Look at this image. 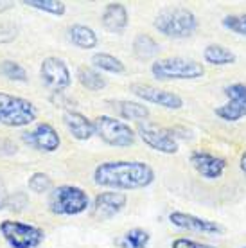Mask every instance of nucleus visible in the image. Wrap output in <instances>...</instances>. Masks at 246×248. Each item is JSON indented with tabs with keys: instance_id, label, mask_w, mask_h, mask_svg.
Returning a JSON list of instances; mask_svg holds the SVG:
<instances>
[{
	"instance_id": "nucleus-1",
	"label": "nucleus",
	"mask_w": 246,
	"mask_h": 248,
	"mask_svg": "<svg viewBox=\"0 0 246 248\" xmlns=\"http://www.w3.org/2000/svg\"><path fill=\"white\" fill-rule=\"evenodd\" d=\"M154 182L153 168L140 160H111L99 164L93 171V184L113 191L144 189Z\"/></svg>"
},
{
	"instance_id": "nucleus-2",
	"label": "nucleus",
	"mask_w": 246,
	"mask_h": 248,
	"mask_svg": "<svg viewBox=\"0 0 246 248\" xmlns=\"http://www.w3.org/2000/svg\"><path fill=\"white\" fill-rule=\"evenodd\" d=\"M154 29L167 38L184 40L198 31L200 20L187 7H166L154 16Z\"/></svg>"
},
{
	"instance_id": "nucleus-3",
	"label": "nucleus",
	"mask_w": 246,
	"mask_h": 248,
	"mask_svg": "<svg viewBox=\"0 0 246 248\" xmlns=\"http://www.w3.org/2000/svg\"><path fill=\"white\" fill-rule=\"evenodd\" d=\"M36 108L31 101L0 92V124L7 128H24L36 121Z\"/></svg>"
},
{
	"instance_id": "nucleus-4",
	"label": "nucleus",
	"mask_w": 246,
	"mask_h": 248,
	"mask_svg": "<svg viewBox=\"0 0 246 248\" xmlns=\"http://www.w3.org/2000/svg\"><path fill=\"white\" fill-rule=\"evenodd\" d=\"M90 207V198L81 187L60 186L50 192L49 209L58 216H77Z\"/></svg>"
},
{
	"instance_id": "nucleus-5",
	"label": "nucleus",
	"mask_w": 246,
	"mask_h": 248,
	"mask_svg": "<svg viewBox=\"0 0 246 248\" xmlns=\"http://www.w3.org/2000/svg\"><path fill=\"white\" fill-rule=\"evenodd\" d=\"M151 74L160 81L169 79H198L205 74L203 63L185 58H164L151 65Z\"/></svg>"
},
{
	"instance_id": "nucleus-6",
	"label": "nucleus",
	"mask_w": 246,
	"mask_h": 248,
	"mask_svg": "<svg viewBox=\"0 0 246 248\" xmlns=\"http://www.w3.org/2000/svg\"><path fill=\"white\" fill-rule=\"evenodd\" d=\"M93 128H95V135L108 146L113 148H128L133 146L137 139L135 130L126 124L124 121H119L110 115H99L93 121Z\"/></svg>"
},
{
	"instance_id": "nucleus-7",
	"label": "nucleus",
	"mask_w": 246,
	"mask_h": 248,
	"mask_svg": "<svg viewBox=\"0 0 246 248\" xmlns=\"http://www.w3.org/2000/svg\"><path fill=\"white\" fill-rule=\"evenodd\" d=\"M0 234L11 248H36L45 239V232L40 227L22 221H11V219L0 223Z\"/></svg>"
},
{
	"instance_id": "nucleus-8",
	"label": "nucleus",
	"mask_w": 246,
	"mask_h": 248,
	"mask_svg": "<svg viewBox=\"0 0 246 248\" xmlns=\"http://www.w3.org/2000/svg\"><path fill=\"white\" fill-rule=\"evenodd\" d=\"M137 133L140 135L142 142L148 148L154 149L158 153H164V155L178 153V140L174 137V130H171V128H164V126H158L154 123L144 121V123H138Z\"/></svg>"
},
{
	"instance_id": "nucleus-9",
	"label": "nucleus",
	"mask_w": 246,
	"mask_h": 248,
	"mask_svg": "<svg viewBox=\"0 0 246 248\" xmlns=\"http://www.w3.org/2000/svg\"><path fill=\"white\" fill-rule=\"evenodd\" d=\"M223 93L227 95L228 101L215 108V117H219L225 123H237L246 117V83L227 85L223 88Z\"/></svg>"
},
{
	"instance_id": "nucleus-10",
	"label": "nucleus",
	"mask_w": 246,
	"mask_h": 248,
	"mask_svg": "<svg viewBox=\"0 0 246 248\" xmlns=\"http://www.w3.org/2000/svg\"><path fill=\"white\" fill-rule=\"evenodd\" d=\"M40 76H42L45 87L52 90L54 93L67 90L70 87V83H72V76H70L67 63L54 56H49L43 60L42 67H40Z\"/></svg>"
},
{
	"instance_id": "nucleus-11",
	"label": "nucleus",
	"mask_w": 246,
	"mask_h": 248,
	"mask_svg": "<svg viewBox=\"0 0 246 248\" xmlns=\"http://www.w3.org/2000/svg\"><path fill=\"white\" fill-rule=\"evenodd\" d=\"M129 90L138 99L146 101V103H153V105L164 106L167 110H180L184 106V99L178 93L169 92V90H162L153 85H146V83H131Z\"/></svg>"
},
{
	"instance_id": "nucleus-12",
	"label": "nucleus",
	"mask_w": 246,
	"mask_h": 248,
	"mask_svg": "<svg viewBox=\"0 0 246 248\" xmlns=\"http://www.w3.org/2000/svg\"><path fill=\"white\" fill-rule=\"evenodd\" d=\"M169 221L174 227L184 230H191V232H200V234H214V236H221L225 234V227L215 223L212 219L201 216H194V214H187V212L174 211L169 214Z\"/></svg>"
},
{
	"instance_id": "nucleus-13",
	"label": "nucleus",
	"mask_w": 246,
	"mask_h": 248,
	"mask_svg": "<svg viewBox=\"0 0 246 248\" xmlns=\"http://www.w3.org/2000/svg\"><path fill=\"white\" fill-rule=\"evenodd\" d=\"M22 140L27 146H31V148L38 149V151H45V153H52L62 144V139L58 135V131L49 123H40L32 131L22 133Z\"/></svg>"
},
{
	"instance_id": "nucleus-14",
	"label": "nucleus",
	"mask_w": 246,
	"mask_h": 248,
	"mask_svg": "<svg viewBox=\"0 0 246 248\" xmlns=\"http://www.w3.org/2000/svg\"><path fill=\"white\" fill-rule=\"evenodd\" d=\"M128 203V196L119 191H105L99 192L92 205V217L105 221L123 211Z\"/></svg>"
},
{
	"instance_id": "nucleus-15",
	"label": "nucleus",
	"mask_w": 246,
	"mask_h": 248,
	"mask_svg": "<svg viewBox=\"0 0 246 248\" xmlns=\"http://www.w3.org/2000/svg\"><path fill=\"white\" fill-rule=\"evenodd\" d=\"M191 164L194 171L205 180H217L221 178L225 169H227V160L221 156H215L209 151H192Z\"/></svg>"
},
{
	"instance_id": "nucleus-16",
	"label": "nucleus",
	"mask_w": 246,
	"mask_h": 248,
	"mask_svg": "<svg viewBox=\"0 0 246 248\" xmlns=\"http://www.w3.org/2000/svg\"><path fill=\"white\" fill-rule=\"evenodd\" d=\"M101 24L111 34H123L128 29V24H129V15L126 6L121 4V2H110V4H106L103 16H101Z\"/></svg>"
},
{
	"instance_id": "nucleus-17",
	"label": "nucleus",
	"mask_w": 246,
	"mask_h": 248,
	"mask_svg": "<svg viewBox=\"0 0 246 248\" xmlns=\"http://www.w3.org/2000/svg\"><path fill=\"white\" fill-rule=\"evenodd\" d=\"M63 123L76 140H88L92 135H95L93 121H90L86 115L79 112H72V110L65 112L63 113Z\"/></svg>"
},
{
	"instance_id": "nucleus-18",
	"label": "nucleus",
	"mask_w": 246,
	"mask_h": 248,
	"mask_svg": "<svg viewBox=\"0 0 246 248\" xmlns=\"http://www.w3.org/2000/svg\"><path fill=\"white\" fill-rule=\"evenodd\" d=\"M106 105L110 106L119 117L126 119V121H146L149 117V108L148 106L135 103V101H126V99H115V101H106Z\"/></svg>"
},
{
	"instance_id": "nucleus-19",
	"label": "nucleus",
	"mask_w": 246,
	"mask_h": 248,
	"mask_svg": "<svg viewBox=\"0 0 246 248\" xmlns=\"http://www.w3.org/2000/svg\"><path fill=\"white\" fill-rule=\"evenodd\" d=\"M203 60L209 65L214 67H225V65H234L237 63V56L234 50H230L225 45L219 44H210L203 50Z\"/></svg>"
},
{
	"instance_id": "nucleus-20",
	"label": "nucleus",
	"mask_w": 246,
	"mask_h": 248,
	"mask_svg": "<svg viewBox=\"0 0 246 248\" xmlns=\"http://www.w3.org/2000/svg\"><path fill=\"white\" fill-rule=\"evenodd\" d=\"M68 38L70 42L79 49H95L99 44V38L92 27L83 24H74L68 27Z\"/></svg>"
},
{
	"instance_id": "nucleus-21",
	"label": "nucleus",
	"mask_w": 246,
	"mask_h": 248,
	"mask_svg": "<svg viewBox=\"0 0 246 248\" xmlns=\"http://www.w3.org/2000/svg\"><path fill=\"white\" fill-rule=\"evenodd\" d=\"M160 52V45L149 34H137L133 40V56L140 62H148Z\"/></svg>"
},
{
	"instance_id": "nucleus-22",
	"label": "nucleus",
	"mask_w": 246,
	"mask_h": 248,
	"mask_svg": "<svg viewBox=\"0 0 246 248\" xmlns=\"http://www.w3.org/2000/svg\"><path fill=\"white\" fill-rule=\"evenodd\" d=\"M77 81L81 83V87H85L86 90H92V92H99L106 87L105 76L92 67L77 68Z\"/></svg>"
},
{
	"instance_id": "nucleus-23",
	"label": "nucleus",
	"mask_w": 246,
	"mask_h": 248,
	"mask_svg": "<svg viewBox=\"0 0 246 248\" xmlns=\"http://www.w3.org/2000/svg\"><path fill=\"white\" fill-rule=\"evenodd\" d=\"M92 63L95 68L105 70V72H111V74L126 72V65L119 58H115L113 54H108V52H95L92 56Z\"/></svg>"
},
{
	"instance_id": "nucleus-24",
	"label": "nucleus",
	"mask_w": 246,
	"mask_h": 248,
	"mask_svg": "<svg viewBox=\"0 0 246 248\" xmlns=\"http://www.w3.org/2000/svg\"><path fill=\"white\" fill-rule=\"evenodd\" d=\"M149 236L148 230L144 229H131L121 239V247L123 248H148L149 245Z\"/></svg>"
},
{
	"instance_id": "nucleus-25",
	"label": "nucleus",
	"mask_w": 246,
	"mask_h": 248,
	"mask_svg": "<svg viewBox=\"0 0 246 248\" xmlns=\"http://www.w3.org/2000/svg\"><path fill=\"white\" fill-rule=\"evenodd\" d=\"M0 74L7 78L9 81H18V83H24L27 81V72L25 68L20 65V63L13 62V60H4L0 62Z\"/></svg>"
},
{
	"instance_id": "nucleus-26",
	"label": "nucleus",
	"mask_w": 246,
	"mask_h": 248,
	"mask_svg": "<svg viewBox=\"0 0 246 248\" xmlns=\"http://www.w3.org/2000/svg\"><path fill=\"white\" fill-rule=\"evenodd\" d=\"M24 4L29 7H34V9H40V11L56 15V16H62L67 11L65 4L58 2V0H24Z\"/></svg>"
},
{
	"instance_id": "nucleus-27",
	"label": "nucleus",
	"mask_w": 246,
	"mask_h": 248,
	"mask_svg": "<svg viewBox=\"0 0 246 248\" xmlns=\"http://www.w3.org/2000/svg\"><path fill=\"white\" fill-rule=\"evenodd\" d=\"M221 25L227 31L246 38V13H241V15H227L221 20Z\"/></svg>"
},
{
	"instance_id": "nucleus-28",
	"label": "nucleus",
	"mask_w": 246,
	"mask_h": 248,
	"mask_svg": "<svg viewBox=\"0 0 246 248\" xmlns=\"http://www.w3.org/2000/svg\"><path fill=\"white\" fill-rule=\"evenodd\" d=\"M27 186H29V189H31L32 192L43 194V192H49L50 189H52V180H50L49 174H45V173H32L31 176H29Z\"/></svg>"
},
{
	"instance_id": "nucleus-29",
	"label": "nucleus",
	"mask_w": 246,
	"mask_h": 248,
	"mask_svg": "<svg viewBox=\"0 0 246 248\" xmlns=\"http://www.w3.org/2000/svg\"><path fill=\"white\" fill-rule=\"evenodd\" d=\"M27 205H29V196L22 191H16L15 194H9L6 209L11 212H22Z\"/></svg>"
},
{
	"instance_id": "nucleus-30",
	"label": "nucleus",
	"mask_w": 246,
	"mask_h": 248,
	"mask_svg": "<svg viewBox=\"0 0 246 248\" xmlns=\"http://www.w3.org/2000/svg\"><path fill=\"white\" fill-rule=\"evenodd\" d=\"M18 36V27L13 22H0V44H11Z\"/></svg>"
},
{
	"instance_id": "nucleus-31",
	"label": "nucleus",
	"mask_w": 246,
	"mask_h": 248,
	"mask_svg": "<svg viewBox=\"0 0 246 248\" xmlns=\"http://www.w3.org/2000/svg\"><path fill=\"white\" fill-rule=\"evenodd\" d=\"M171 248H215V247L207 245V243L192 241V239H187V237H178V239L172 241Z\"/></svg>"
},
{
	"instance_id": "nucleus-32",
	"label": "nucleus",
	"mask_w": 246,
	"mask_h": 248,
	"mask_svg": "<svg viewBox=\"0 0 246 248\" xmlns=\"http://www.w3.org/2000/svg\"><path fill=\"white\" fill-rule=\"evenodd\" d=\"M7 198H9V192H7V187L0 176V211H4L7 205Z\"/></svg>"
},
{
	"instance_id": "nucleus-33",
	"label": "nucleus",
	"mask_w": 246,
	"mask_h": 248,
	"mask_svg": "<svg viewBox=\"0 0 246 248\" xmlns=\"http://www.w3.org/2000/svg\"><path fill=\"white\" fill-rule=\"evenodd\" d=\"M13 7H15V2H0V13L9 11Z\"/></svg>"
},
{
	"instance_id": "nucleus-34",
	"label": "nucleus",
	"mask_w": 246,
	"mask_h": 248,
	"mask_svg": "<svg viewBox=\"0 0 246 248\" xmlns=\"http://www.w3.org/2000/svg\"><path fill=\"white\" fill-rule=\"evenodd\" d=\"M239 169L246 174V151H243V155L239 158Z\"/></svg>"
},
{
	"instance_id": "nucleus-35",
	"label": "nucleus",
	"mask_w": 246,
	"mask_h": 248,
	"mask_svg": "<svg viewBox=\"0 0 246 248\" xmlns=\"http://www.w3.org/2000/svg\"><path fill=\"white\" fill-rule=\"evenodd\" d=\"M243 248H246V247H243Z\"/></svg>"
}]
</instances>
